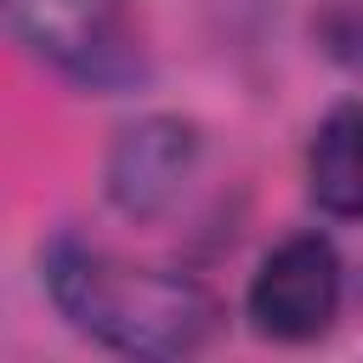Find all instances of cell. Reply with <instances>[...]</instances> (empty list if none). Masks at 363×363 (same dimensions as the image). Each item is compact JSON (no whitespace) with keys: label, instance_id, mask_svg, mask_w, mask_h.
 Segmentation results:
<instances>
[{"label":"cell","instance_id":"obj_1","mask_svg":"<svg viewBox=\"0 0 363 363\" xmlns=\"http://www.w3.org/2000/svg\"><path fill=\"white\" fill-rule=\"evenodd\" d=\"M51 301L74 329L136 352V357H182L210 335V295L176 272L119 267L96 250L57 244L45 261Z\"/></svg>","mask_w":363,"mask_h":363},{"label":"cell","instance_id":"obj_2","mask_svg":"<svg viewBox=\"0 0 363 363\" xmlns=\"http://www.w3.org/2000/svg\"><path fill=\"white\" fill-rule=\"evenodd\" d=\"M335 306H340V261L329 238H312V233L278 244L250 284V318L272 340L323 335L335 323Z\"/></svg>","mask_w":363,"mask_h":363},{"label":"cell","instance_id":"obj_3","mask_svg":"<svg viewBox=\"0 0 363 363\" xmlns=\"http://www.w3.org/2000/svg\"><path fill=\"white\" fill-rule=\"evenodd\" d=\"M193 153H199V142L182 119H142L119 136L113 164H108V187L125 210L147 216V210H159L182 193V182L193 170Z\"/></svg>","mask_w":363,"mask_h":363},{"label":"cell","instance_id":"obj_4","mask_svg":"<svg viewBox=\"0 0 363 363\" xmlns=\"http://www.w3.org/2000/svg\"><path fill=\"white\" fill-rule=\"evenodd\" d=\"M119 6L125 0H6V23L34 57L85 68L91 57L108 51L119 28Z\"/></svg>","mask_w":363,"mask_h":363},{"label":"cell","instance_id":"obj_5","mask_svg":"<svg viewBox=\"0 0 363 363\" xmlns=\"http://www.w3.org/2000/svg\"><path fill=\"white\" fill-rule=\"evenodd\" d=\"M306 176L329 216H363V102H346L318 125Z\"/></svg>","mask_w":363,"mask_h":363},{"label":"cell","instance_id":"obj_6","mask_svg":"<svg viewBox=\"0 0 363 363\" xmlns=\"http://www.w3.org/2000/svg\"><path fill=\"white\" fill-rule=\"evenodd\" d=\"M335 51H340L346 62H357V68H363V6H357V11H346V23L335 28Z\"/></svg>","mask_w":363,"mask_h":363}]
</instances>
